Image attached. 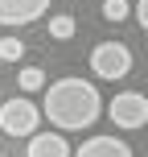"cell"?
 <instances>
[{
    "label": "cell",
    "mask_w": 148,
    "mask_h": 157,
    "mask_svg": "<svg viewBox=\"0 0 148 157\" xmlns=\"http://www.w3.org/2000/svg\"><path fill=\"white\" fill-rule=\"evenodd\" d=\"M41 116H49V124L58 132H82V128H91L103 116V99L95 91V83L70 75V78H58V83L45 87Z\"/></svg>",
    "instance_id": "6da1fadb"
},
{
    "label": "cell",
    "mask_w": 148,
    "mask_h": 157,
    "mask_svg": "<svg viewBox=\"0 0 148 157\" xmlns=\"http://www.w3.org/2000/svg\"><path fill=\"white\" fill-rule=\"evenodd\" d=\"M37 124H41V108L25 95H13V99L0 103V132L8 136H37Z\"/></svg>",
    "instance_id": "7a4b0ae2"
},
{
    "label": "cell",
    "mask_w": 148,
    "mask_h": 157,
    "mask_svg": "<svg viewBox=\"0 0 148 157\" xmlns=\"http://www.w3.org/2000/svg\"><path fill=\"white\" fill-rule=\"evenodd\" d=\"M91 71L99 78H128L132 71V50L124 46V41H99V46L91 50Z\"/></svg>",
    "instance_id": "3957f363"
},
{
    "label": "cell",
    "mask_w": 148,
    "mask_h": 157,
    "mask_svg": "<svg viewBox=\"0 0 148 157\" xmlns=\"http://www.w3.org/2000/svg\"><path fill=\"white\" fill-rule=\"evenodd\" d=\"M107 116L115 128H148V95L140 91H119L107 103Z\"/></svg>",
    "instance_id": "277c9868"
},
{
    "label": "cell",
    "mask_w": 148,
    "mask_h": 157,
    "mask_svg": "<svg viewBox=\"0 0 148 157\" xmlns=\"http://www.w3.org/2000/svg\"><path fill=\"white\" fill-rule=\"evenodd\" d=\"M41 13H49V0H0V25H33Z\"/></svg>",
    "instance_id": "5b68a950"
},
{
    "label": "cell",
    "mask_w": 148,
    "mask_h": 157,
    "mask_svg": "<svg viewBox=\"0 0 148 157\" xmlns=\"http://www.w3.org/2000/svg\"><path fill=\"white\" fill-rule=\"evenodd\" d=\"M74 157H136V153H132V145L119 141V136H91V141L78 145Z\"/></svg>",
    "instance_id": "8992f818"
},
{
    "label": "cell",
    "mask_w": 148,
    "mask_h": 157,
    "mask_svg": "<svg viewBox=\"0 0 148 157\" xmlns=\"http://www.w3.org/2000/svg\"><path fill=\"white\" fill-rule=\"evenodd\" d=\"M25 157H70V145L62 132H37L25 145Z\"/></svg>",
    "instance_id": "52a82bcc"
},
{
    "label": "cell",
    "mask_w": 148,
    "mask_h": 157,
    "mask_svg": "<svg viewBox=\"0 0 148 157\" xmlns=\"http://www.w3.org/2000/svg\"><path fill=\"white\" fill-rule=\"evenodd\" d=\"M49 37H58V41H70V37H74V17H70V13H58V17H49Z\"/></svg>",
    "instance_id": "ba28073f"
},
{
    "label": "cell",
    "mask_w": 148,
    "mask_h": 157,
    "mask_svg": "<svg viewBox=\"0 0 148 157\" xmlns=\"http://www.w3.org/2000/svg\"><path fill=\"white\" fill-rule=\"evenodd\" d=\"M16 83H21V91H41V87H45V71H41V66H21Z\"/></svg>",
    "instance_id": "9c48e42d"
},
{
    "label": "cell",
    "mask_w": 148,
    "mask_h": 157,
    "mask_svg": "<svg viewBox=\"0 0 148 157\" xmlns=\"http://www.w3.org/2000/svg\"><path fill=\"white\" fill-rule=\"evenodd\" d=\"M25 58V41L21 37H4L0 41V62H21Z\"/></svg>",
    "instance_id": "30bf717a"
},
{
    "label": "cell",
    "mask_w": 148,
    "mask_h": 157,
    "mask_svg": "<svg viewBox=\"0 0 148 157\" xmlns=\"http://www.w3.org/2000/svg\"><path fill=\"white\" fill-rule=\"evenodd\" d=\"M128 8H132V4H128V0H103V17H107V21H128Z\"/></svg>",
    "instance_id": "8fae6325"
},
{
    "label": "cell",
    "mask_w": 148,
    "mask_h": 157,
    "mask_svg": "<svg viewBox=\"0 0 148 157\" xmlns=\"http://www.w3.org/2000/svg\"><path fill=\"white\" fill-rule=\"evenodd\" d=\"M136 21H140V29L148 33V0H136Z\"/></svg>",
    "instance_id": "7c38bea8"
}]
</instances>
